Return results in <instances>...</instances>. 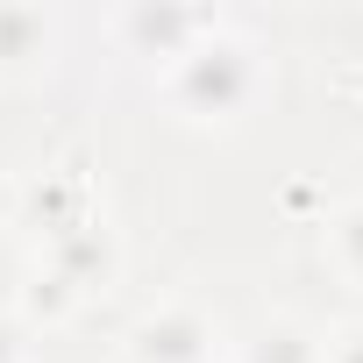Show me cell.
Segmentation results:
<instances>
[{
    "instance_id": "cell-1",
    "label": "cell",
    "mask_w": 363,
    "mask_h": 363,
    "mask_svg": "<svg viewBox=\"0 0 363 363\" xmlns=\"http://www.w3.org/2000/svg\"><path fill=\"white\" fill-rule=\"evenodd\" d=\"M335 250H342V257L363 271V207H349V214H342V228H335Z\"/></svg>"
}]
</instances>
